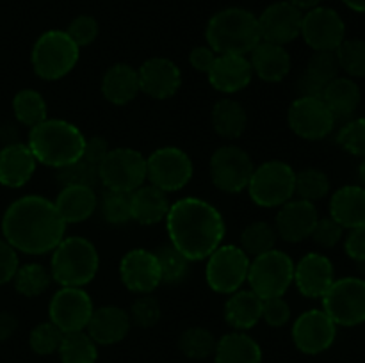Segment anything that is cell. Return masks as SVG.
<instances>
[{
  "instance_id": "3",
  "label": "cell",
  "mask_w": 365,
  "mask_h": 363,
  "mask_svg": "<svg viewBox=\"0 0 365 363\" xmlns=\"http://www.w3.org/2000/svg\"><path fill=\"white\" fill-rule=\"evenodd\" d=\"M205 36L210 48L220 56H246L262 41L259 20L242 7H228L214 14Z\"/></svg>"
},
{
  "instance_id": "5",
  "label": "cell",
  "mask_w": 365,
  "mask_h": 363,
  "mask_svg": "<svg viewBox=\"0 0 365 363\" xmlns=\"http://www.w3.org/2000/svg\"><path fill=\"white\" fill-rule=\"evenodd\" d=\"M96 270L98 253L88 238H63L53 249L50 274L63 287H82L95 278Z\"/></svg>"
},
{
  "instance_id": "56",
  "label": "cell",
  "mask_w": 365,
  "mask_h": 363,
  "mask_svg": "<svg viewBox=\"0 0 365 363\" xmlns=\"http://www.w3.org/2000/svg\"><path fill=\"white\" fill-rule=\"evenodd\" d=\"M18 320L13 313L0 312V342L7 340L16 331Z\"/></svg>"
},
{
  "instance_id": "52",
  "label": "cell",
  "mask_w": 365,
  "mask_h": 363,
  "mask_svg": "<svg viewBox=\"0 0 365 363\" xmlns=\"http://www.w3.org/2000/svg\"><path fill=\"white\" fill-rule=\"evenodd\" d=\"M18 270L16 249L6 241H0V285L7 283L14 278Z\"/></svg>"
},
{
  "instance_id": "7",
  "label": "cell",
  "mask_w": 365,
  "mask_h": 363,
  "mask_svg": "<svg viewBox=\"0 0 365 363\" xmlns=\"http://www.w3.org/2000/svg\"><path fill=\"white\" fill-rule=\"evenodd\" d=\"M248 281L260 299L280 298L294 281V263L289 255L271 249L250 262Z\"/></svg>"
},
{
  "instance_id": "8",
  "label": "cell",
  "mask_w": 365,
  "mask_h": 363,
  "mask_svg": "<svg viewBox=\"0 0 365 363\" xmlns=\"http://www.w3.org/2000/svg\"><path fill=\"white\" fill-rule=\"evenodd\" d=\"M296 173L289 164L271 160L253 169L248 191L260 206H280L294 196Z\"/></svg>"
},
{
  "instance_id": "15",
  "label": "cell",
  "mask_w": 365,
  "mask_h": 363,
  "mask_svg": "<svg viewBox=\"0 0 365 363\" xmlns=\"http://www.w3.org/2000/svg\"><path fill=\"white\" fill-rule=\"evenodd\" d=\"M337 337V324L324 313V310H309L296 319L292 326L294 345L305 354H321L334 345Z\"/></svg>"
},
{
  "instance_id": "18",
  "label": "cell",
  "mask_w": 365,
  "mask_h": 363,
  "mask_svg": "<svg viewBox=\"0 0 365 363\" xmlns=\"http://www.w3.org/2000/svg\"><path fill=\"white\" fill-rule=\"evenodd\" d=\"M257 20L262 41L284 46L302 34L303 13L287 0L271 4L260 16H257Z\"/></svg>"
},
{
  "instance_id": "13",
  "label": "cell",
  "mask_w": 365,
  "mask_h": 363,
  "mask_svg": "<svg viewBox=\"0 0 365 363\" xmlns=\"http://www.w3.org/2000/svg\"><path fill=\"white\" fill-rule=\"evenodd\" d=\"M253 169L250 155L237 146H223L210 159V178L223 192H239L248 187Z\"/></svg>"
},
{
  "instance_id": "37",
  "label": "cell",
  "mask_w": 365,
  "mask_h": 363,
  "mask_svg": "<svg viewBox=\"0 0 365 363\" xmlns=\"http://www.w3.org/2000/svg\"><path fill=\"white\" fill-rule=\"evenodd\" d=\"M13 110L16 120L31 128L46 120V103L34 89H24L16 93L13 100Z\"/></svg>"
},
{
  "instance_id": "16",
  "label": "cell",
  "mask_w": 365,
  "mask_h": 363,
  "mask_svg": "<svg viewBox=\"0 0 365 363\" xmlns=\"http://www.w3.org/2000/svg\"><path fill=\"white\" fill-rule=\"evenodd\" d=\"M50 322L63 333L84 331L93 313V302L81 287H63L50 301Z\"/></svg>"
},
{
  "instance_id": "39",
  "label": "cell",
  "mask_w": 365,
  "mask_h": 363,
  "mask_svg": "<svg viewBox=\"0 0 365 363\" xmlns=\"http://www.w3.org/2000/svg\"><path fill=\"white\" fill-rule=\"evenodd\" d=\"M13 280L14 287L21 295L34 298V295L43 294L48 288L50 281H52V274L39 263H27L24 267H18Z\"/></svg>"
},
{
  "instance_id": "33",
  "label": "cell",
  "mask_w": 365,
  "mask_h": 363,
  "mask_svg": "<svg viewBox=\"0 0 365 363\" xmlns=\"http://www.w3.org/2000/svg\"><path fill=\"white\" fill-rule=\"evenodd\" d=\"M262 302L253 290H237L225 302V319L235 330H250L262 319Z\"/></svg>"
},
{
  "instance_id": "12",
  "label": "cell",
  "mask_w": 365,
  "mask_h": 363,
  "mask_svg": "<svg viewBox=\"0 0 365 363\" xmlns=\"http://www.w3.org/2000/svg\"><path fill=\"white\" fill-rule=\"evenodd\" d=\"M191 177V159L178 148H160L146 159V178L164 192L185 187Z\"/></svg>"
},
{
  "instance_id": "6",
  "label": "cell",
  "mask_w": 365,
  "mask_h": 363,
  "mask_svg": "<svg viewBox=\"0 0 365 363\" xmlns=\"http://www.w3.org/2000/svg\"><path fill=\"white\" fill-rule=\"evenodd\" d=\"M78 60V46L66 31H48L32 48V68L45 80H57L70 73Z\"/></svg>"
},
{
  "instance_id": "14",
  "label": "cell",
  "mask_w": 365,
  "mask_h": 363,
  "mask_svg": "<svg viewBox=\"0 0 365 363\" xmlns=\"http://www.w3.org/2000/svg\"><path fill=\"white\" fill-rule=\"evenodd\" d=\"M302 36L316 52H335L346 39L344 20L335 9L317 6L303 14Z\"/></svg>"
},
{
  "instance_id": "28",
  "label": "cell",
  "mask_w": 365,
  "mask_h": 363,
  "mask_svg": "<svg viewBox=\"0 0 365 363\" xmlns=\"http://www.w3.org/2000/svg\"><path fill=\"white\" fill-rule=\"evenodd\" d=\"M252 70L266 82H278L291 71V57L282 45L260 41L252 50Z\"/></svg>"
},
{
  "instance_id": "51",
  "label": "cell",
  "mask_w": 365,
  "mask_h": 363,
  "mask_svg": "<svg viewBox=\"0 0 365 363\" xmlns=\"http://www.w3.org/2000/svg\"><path fill=\"white\" fill-rule=\"evenodd\" d=\"M262 319L273 327L285 326L289 322V319H291V308H289L287 301L282 295L280 298L264 299Z\"/></svg>"
},
{
  "instance_id": "43",
  "label": "cell",
  "mask_w": 365,
  "mask_h": 363,
  "mask_svg": "<svg viewBox=\"0 0 365 363\" xmlns=\"http://www.w3.org/2000/svg\"><path fill=\"white\" fill-rule=\"evenodd\" d=\"M337 63L349 77H365V41L364 39H344L335 50Z\"/></svg>"
},
{
  "instance_id": "50",
  "label": "cell",
  "mask_w": 365,
  "mask_h": 363,
  "mask_svg": "<svg viewBox=\"0 0 365 363\" xmlns=\"http://www.w3.org/2000/svg\"><path fill=\"white\" fill-rule=\"evenodd\" d=\"M342 233H344V228L334 217H324V219H317V224L310 237L321 248H334L342 238Z\"/></svg>"
},
{
  "instance_id": "21",
  "label": "cell",
  "mask_w": 365,
  "mask_h": 363,
  "mask_svg": "<svg viewBox=\"0 0 365 363\" xmlns=\"http://www.w3.org/2000/svg\"><path fill=\"white\" fill-rule=\"evenodd\" d=\"M317 219L319 217L312 201L289 199L277 216V235L287 242H302L312 235Z\"/></svg>"
},
{
  "instance_id": "20",
  "label": "cell",
  "mask_w": 365,
  "mask_h": 363,
  "mask_svg": "<svg viewBox=\"0 0 365 363\" xmlns=\"http://www.w3.org/2000/svg\"><path fill=\"white\" fill-rule=\"evenodd\" d=\"M139 89L155 100L171 98L182 84L177 64L164 57H153L139 68Z\"/></svg>"
},
{
  "instance_id": "55",
  "label": "cell",
  "mask_w": 365,
  "mask_h": 363,
  "mask_svg": "<svg viewBox=\"0 0 365 363\" xmlns=\"http://www.w3.org/2000/svg\"><path fill=\"white\" fill-rule=\"evenodd\" d=\"M216 52H214L210 46H198L191 52L189 56V63L195 70L203 71V73H209V70L212 68L214 60H216Z\"/></svg>"
},
{
  "instance_id": "34",
  "label": "cell",
  "mask_w": 365,
  "mask_h": 363,
  "mask_svg": "<svg viewBox=\"0 0 365 363\" xmlns=\"http://www.w3.org/2000/svg\"><path fill=\"white\" fill-rule=\"evenodd\" d=\"M216 363H262V349L246 333H228L214 351Z\"/></svg>"
},
{
  "instance_id": "41",
  "label": "cell",
  "mask_w": 365,
  "mask_h": 363,
  "mask_svg": "<svg viewBox=\"0 0 365 363\" xmlns=\"http://www.w3.org/2000/svg\"><path fill=\"white\" fill-rule=\"evenodd\" d=\"M56 180L61 187H70V185H84V187H95L100 180L98 167L81 157L75 162L66 164L63 167H57Z\"/></svg>"
},
{
  "instance_id": "30",
  "label": "cell",
  "mask_w": 365,
  "mask_h": 363,
  "mask_svg": "<svg viewBox=\"0 0 365 363\" xmlns=\"http://www.w3.org/2000/svg\"><path fill=\"white\" fill-rule=\"evenodd\" d=\"M139 75L128 64H114L102 78V93L114 105H125L138 96Z\"/></svg>"
},
{
  "instance_id": "49",
  "label": "cell",
  "mask_w": 365,
  "mask_h": 363,
  "mask_svg": "<svg viewBox=\"0 0 365 363\" xmlns=\"http://www.w3.org/2000/svg\"><path fill=\"white\" fill-rule=\"evenodd\" d=\"M160 319V305L152 295H143L132 305V320L141 327H152Z\"/></svg>"
},
{
  "instance_id": "25",
  "label": "cell",
  "mask_w": 365,
  "mask_h": 363,
  "mask_svg": "<svg viewBox=\"0 0 365 363\" xmlns=\"http://www.w3.org/2000/svg\"><path fill=\"white\" fill-rule=\"evenodd\" d=\"M38 160L31 148L21 142H11L0 152V184L6 187H21L31 180Z\"/></svg>"
},
{
  "instance_id": "53",
  "label": "cell",
  "mask_w": 365,
  "mask_h": 363,
  "mask_svg": "<svg viewBox=\"0 0 365 363\" xmlns=\"http://www.w3.org/2000/svg\"><path fill=\"white\" fill-rule=\"evenodd\" d=\"M346 253L351 260L362 263L365 262V226L353 228L346 238Z\"/></svg>"
},
{
  "instance_id": "58",
  "label": "cell",
  "mask_w": 365,
  "mask_h": 363,
  "mask_svg": "<svg viewBox=\"0 0 365 363\" xmlns=\"http://www.w3.org/2000/svg\"><path fill=\"white\" fill-rule=\"evenodd\" d=\"M342 2L356 13H365V0H342Z\"/></svg>"
},
{
  "instance_id": "44",
  "label": "cell",
  "mask_w": 365,
  "mask_h": 363,
  "mask_svg": "<svg viewBox=\"0 0 365 363\" xmlns=\"http://www.w3.org/2000/svg\"><path fill=\"white\" fill-rule=\"evenodd\" d=\"M155 256L160 267V278L166 283H175V281L182 280L185 276V273H187L189 262H191L173 244L163 246L155 253Z\"/></svg>"
},
{
  "instance_id": "40",
  "label": "cell",
  "mask_w": 365,
  "mask_h": 363,
  "mask_svg": "<svg viewBox=\"0 0 365 363\" xmlns=\"http://www.w3.org/2000/svg\"><path fill=\"white\" fill-rule=\"evenodd\" d=\"M216 338L205 327H189L182 333L178 347L189 359H205L216 351Z\"/></svg>"
},
{
  "instance_id": "4",
  "label": "cell",
  "mask_w": 365,
  "mask_h": 363,
  "mask_svg": "<svg viewBox=\"0 0 365 363\" xmlns=\"http://www.w3.org/2000/svg\"><path fill=\"white\" fill-rule=\"evenodd\" d=\"M84 142V135L75 125L63 120H45L32 128L27 146L38 162L63 167L81 159Z\"/></svg>"
},
{
  "instance_id": "26",
  "label": "cell",
  "mask_w": 365,
  "mask_h": 363,
  "mask_svg": "<svg viewBox=\"0 0 365 363\" xmlns=\"http://www.w3.org/2000/svg\"><path fill=\"white\" fill-rule=\"evenodd\" d=\"M339 63L335 52H316L307 64L305 73L298 82L302 96L307 98H323L327 85L339 75Z\"/></svg>"
},
{
  "instance_id": "11",
  "label": "cell",
  "mask_w": 365,
  "mask_h": 363,
  "mask_svg": "<svg viewBox=\"0 0 365 363\" xmlns=\"http://www.w3.org/2000/svg\"><path fill=\"white\" fill-rule=\"evenodd\" d=\"M250 256L237 246H220L207 263V283L220 294H234L248 280Z\"/></svg>"
},
{
  "instance_id": "27",
  "label": "cell",
  "mask_w": 365,
  "mask_h": 363,
  "mask_svg": "<svg viewBox=\"0 0 365 363\" xmlns=\"http://www.w3.org/2000/svg\"><path fill=\"white\" fill-rule=\"evenodd\" d=\"M330 217L348 230L365 226V187L346 185L339 189L331 196Z\"/></svg>"
},
{
  "instance_id": "24",
  "label": "cell",
  "mask_w": 365,
  "mask_h": 363,
  "mask_svg": "<svg viewBox=\"0 0 365 363\" xmlns=\"http://www.w3.org/2000/svg\"><path fill=\"white\" fill-rule=\"evenodd\" d=\"M207 75L217 91L237 93L250 84L253 70L246 56H217Z\"/></svg>"
},
{
  "instance_id": "46",
  "label": "cell",
  "mask_w": 365,
  "mask_h": 363,
  "mask_svg": "<svg viewBox=\"0 0 365 363\" xmlns=\"http://www.w3.org/2000/svg\"><path fill=\"white\" fill-rule=\"evenodd\" d=\"M64 333L53 322H41L31 331L29 344L39 356H48L59 351Z\"/></svg>"
},
{
  "instance_id": "57",
  "label": "cell",
  "mask_w": 365,
  "mask_h": 363,
  "mask_svg": "<svg viewBox=\"0 0 365 363\" xmlns=\"http://www.w3.org/2000/svg\"><path fill=\"white\" fill-rule=\"evenodd\" d=\"M287 2L292 4L294 7H298L299 11H303V9L310 11V9H314V7L319 6L323 0H287Z\"/></svg>"
},
{
  "instance_id": "31",
  "label": "cell",
  "mask_w": 365,
  "mask_h": 363,
  "mask_svg": "<svg viewBox=\"0 0 365 363\" xmlns=\"http://www.w3.org/2000/svg\"><path fill=\"white\" fill-rule=\"evenodd\" d=\"M132 219L141 224H157L166 219L170 212V201L166 198V192L157 189L155 185H146L139 187L130 196Z\"/></svg>"
},
{
  "instance_id": "1",
  "label": "cell",
  "mask_w": 365,
  "mask_h": 363,
  "mask_svg": "<svg viewBox=\"0 0 365 363\" xmlns=\"http://www.w3.org/2000/svg\"><path fill=\"white\" fill-rule=\"evenodd\" d=\"M66 223L56 203L41 196H25L11 203L2 219L6 242L27 255L53 251L64 238Z\"/></svg>"
},
{
  "instance_id": "9",
  "label": "cell",
  "mask_w": 365,
  "mask_h": 363,
  "mask_svg": "<svg viewBox=\"0 0 365 363\" xmlns=\"http://www.w3.org/2000/svg\"><path fill=\"white\" fill-rule=\"evenodd\" d=\"M323 310L337 326L351 327L365 322V280H335L323 295Z\"/></svg>"
},
{
  "instance_id": "48",
  "label": "cell",
  "mask_w": 365,
  "mask_h": 363,
  "mask_svg": "<svg viewBox=\"0 0 365 363\" xmlns=\"http://www.w3.org/2000/svg\"><path fill=\"white\" fill-rule=\"evenodd\" d=\"M68 36L71 38V41L81 48V46L91 45L93 41L98 36V23L93 16H77L70 25H68Z\"/></svg>"
},
{
  "instance_id": "45",
  "label": "cell",
  "mask_w": 365,
  "mask_h": 363,
  "mask_svg": "<svg viewBox=\"0 0 365 363\" xmlns=\"http://www.w3.org/2000/svg\"><path fill=\"white\" fill-rule=\"evenodd\" d=\"M132 192H120L107 189L102 198V216L107 223L121 224L132 219V206H130Z\"/></svg>"
},
{
  "instance_id": "54",
  "label": "cell",
  "mask_w": 365,
  "mask_h": 363,
  "mask_svg": "<svg viewBox=\"0 0 365 363\" xmlns=\"http://www.w3.org/2000/svg\"><path fill=\"white\" fill-rule=\"evenodd\" d=\"M109 153V144L103 137H93V139H86L84 142V152H82V159L91 162L93 166L98 167L100 164L103 162V159Z\"/></svg>"
},
{
  "instance_id": "17",
  "label": "cell",
  "mask_w": 365,
  "mask_h": 363,
  "mask_svg": "<svg viewBox=\"0 0 365 363\" xmlns=\"http://www.w3.org/2000/svg\"><path fill=\"white\" fill-rule=\"evenodd\" d=\"M289 127L296 135L310 141L323 139L334 130L335 117L328 110L321 98H302L294 100L289 109Z\"/></svg>"
},
{
  "instance_id": "38",
  "label": "cell",
  "mask_w": 365,
  "mask_h": 363,
  "mask_svg": "<svg viewBox=\"0 0 365 363\" xmlns=\"http://www.w3.org/2000/svg\"><path fill=\"white\" fill-rule=\"evenodd\" d=\"M277 242V230L267 223H252L242 230L241 235V249L248 256H259L271 251Z\"/></svg>"
},
{
  "instance_id": "36",
  "label": "cell",
  "mask_w": 365,
  "mask_h": 363,
  "mask_svg": "<svg viewBox=\"0 0 365 363\" xmlns=\"http://www.w3.org/2000/svg\"><path fill=\"white\" fill-rule=\"evenodd\" d=\"M57 352H59L63 363H96V358H98L96 344L84 331L64 333Z\"/></svg>"
},
{
  "instance_id": "19",
  "label": "cell",
  "mask_w": 365,
  "mask_h": 363,
  "mask_svg": "<svg viewBox=\"0 0 365 363\" xmlns=\"http://www.w3.org/2000/svg\"><path fill=\"white\" fill-rule=\"evenodd\" d=\"M120 274L125 287L139 294H148L163 281L155 253L146 249L128 251L120 263Z\"/></svg>"
},
{
  "instance_id": "42",
  "label": "cell",
  "mask_w": 365,
  "mask_h": 363,
  "mask_svg": "<svg viewBox=\"0 0 365 363\" xmlns=\"http://www.w3.org/2000/svg\"><path fill=\"white\" fill-rule=\"evenodd\" d=\"M328 191H330V180L323 171L309 167V169H303L296 174L294 192L299 196V199L314 203L324 198Z\"/></svg>"
},
{
  "instance_id": "35",
  "label": "cell",
  "mask_w": 365,
  "mask_h": 363,
  "mask_svg": "<svg viewBox=\"0 0 365 363\" xmlns=\"http://www.w3.org/2000/svg\"><path fill=\"white\" fill-rule=\"evenodd\" d=\"M246 112L235 100L223 98L214 105L212 125L217 134L225 139H237L246 128Z\"/></svg>"
},
{
  "instance_id": "10",
  "label": "cell",
  "mask_w": 365,
  "mask_h": 363,
  "mask_svg": "<svg viewBox=\"0 0 365 363\" xmlns=\"http://www.w3.org/2000/svg\"><path fill=\"white\" fill-rule=\"evenodd\" d=\"M98 177L110 191L134 192L146 178V159L132 148L109 149L98 166Z\"/></svg>"
},
{
  "instance_id": "47",
  "label": "cell",
  "mask_w": 365,
  "mask_h": 363,
  "mask_svg": "<svg viewBox=\"0 0 365 363\" xmlns=\"http://www.w3.org/2000/svg\"><path fill=\"white\" fill-rule=\"evenodd\" d=\"M337 142L351 155L365 157V117L348 121L339 132Z\"/></svg>"
},
{
  "instance_id": "22",
  "label": "cell",
  "mask_w": 365,
  "mask_h": 363,
  "mask_svg": "<svg viewBox=\"0 0 365 363\" xmlns=\"http://www.w3.org/2000/svg\"><path fill=\"white\" fill-rule=\"evenodd\" d=\"M294 281L305 298H323L335 281L334 265L319 253H309L294 267Z\"/></svg>"
},
{
  "instance_id": "23",
  "label": "cell",
  "mask_w": 365,
  "mask_h": 363,
  "mask_svg": "<svg viewBox=\"0 0 365 363\" xmlns=\"http://www.w3.org/2000/svg\"><path fill=\"white\" fill-rule=\"evenodd\" d=\"M86 330L95 344L113 345L127 337L130 330V317L118 306H102L93 310Z\"/></svg>"
},
{
  "instance_id": "2",
  "label": "cell",
  "mask_w": 365,
  "mask_h": 363,
  "mask_svg": "<svg viewBox=\"0 0 365 363\" xmlns=\"http://www.w3.org/2000/svg\"><path fill=\"white\" fill-rule=\"evenodd\" d=\"M166 221L171 244L187 260L209 258L225 237L223 217L203 199H180L170 206Z\"/></svg>"
},
{
  "instance_id": "32",
  "label": "cell",
  "mask_w": 365,
  "mask_h": 363,
  "mask_svg": "<svg viewBox=\"0 0 365 363\" xmlns=\"http://www.w3.org/2000/svg\"><path fill=\"white\" fill-rule=\"evenodd\" d=\"M324 105L328 107L335 120H346L355 114L359 109L360 100H362V91L359 84L353 82L351 78L337 77L327 85L323 93Z\"/></svg>"
},
{
  "instance_id": "29",
  "label": "cell",
  "mask_w": 365,
  "mask_h": 363,
  "mask_svg": "<svg viewBox=\"0 0 365 363\" xmlns=\"http://www.w3.org/2000/svg\"><path fill=\"white\" fill-rule=\"evenodd\" d=\"M56 209L66 224L86 221L96 209L95 191L93 187H84V185L63 187L56 199Z\"/></svg>"
},
{
  "instance_id": "59",
  "label": "cell",
  "mask_w": 365,
  "mask_h": 363,
  "mask_svg": "<svg viewBox=\"0 0 365 363\" xmlns=\"http://www.w3.org/2000/svg\"><path fill=\"white\" fill-rule=\"evenodd\" d=\"M359 178H360V182H362V187H365V157H362V162H360Z\"/></svg>"
}]
</instances>
